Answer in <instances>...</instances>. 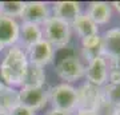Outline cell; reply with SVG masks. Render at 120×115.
Masks as SVG:
<instances>
[{"label":"cell","mask_w":120,"mask_h":115,"mask_svg":"<svg viewBox=\"0 0 120 115\" xmlns=\"http://www.w3.org/2000/svg\"><path fill=\"white\" fill-rule=\"evenodd\" d=\"M27 66L28 59L26 51L17 44L8 47L0 62V82L9 87L20 86Z\"/></svg>","instance_id":"cell-1"},{"label":"cell","mask_w":120,"mask_h":115,"mask_svg":"<svg viewBox=\"0 0 120 115\" xmlns=\"http://www.w3.org/2000/svg\"><path fill=\"white\" fill-rule=\"evenodd\" d=\"M43 26V39L47 40L53 48L65 47L69 43L71 35H72L71 24L55 16H51Z\"/></svg>","instance_id":"cell-2"},{"label":"cell","mask_w":120,"mask_h":115,"mask_svg":"<svg viewBox=\"0 0 120 115\" xmlns=\"http://www.w3.org/2000/svg\"><path fill=\"white\" fill-rule=\"evenodd\" d=\"M48 99L51 100L53 108L67 112H72L77 108V91L68 83L51 87L48 90Z\"/></svg>","instance_id":"cell-3"},{"label":"cell","mask_w":120,"mask_h":115,"mask_svg":"<svg viewBox=\"0 0 120 115\" xmlns=\"http://www.w3.org/2000/svg\"><path fill=\"white\" fill-rule=\"evenodd\" d=\"M56 74L65 82H76L86 72V66L76 55H68L60 59L56 64Z\"/></svg>","instance_id":"cell-4"},{"label":"cell","mask_w":120,"mask_h":115,"mask_svg":"<svg viewBox=\"0 0 120 115\" xmlns=\"http://www.w3.org/2000/svg\"><path fill=\"white\" fill-rule=\"evenodd\" d=\"M108 74H109V67H108L107 59L104 56H98L88 62L84 78L87 79V83L101 88L107 84Z\"/></svg>","instance_id":"cell-5"},{"label":"cell","mask_w":120,"mask_h":115,"mask_svg":"<svg viewBox=\"0 0 120 115\" xmlns=\"http://www.w3.org/2000/svg\"><path fill=\"white\" fill-rule=\"evenodd\" d=\"M51 9L47 3L43 1H27L24 4V9L20 19L23 23H31V24H44L51 17Z\"/></svg>","instance_id":"cell-6"},{"label":"cell","mask_w":120,"mask_h":115,"mask_svg":"<svg viewBox=\"0 0 120 115\" xmlns=\"http://www.w3.org/2000/svg\"><path fill=\"white\" fill-rule=\"evenodd\" d=\"M77 91V108L76 110L95 111L99 102L103 98V91L100 87L92 86L90 83H84Z\"/></svg>","instance_id":"cell-7"},{"label":"cell","mask_w":120,"mask_h":115,"mask_svg":"<svg viewBox=\"0 0 120 115\" xmlns=\"http://www.w3.org/2000/svg\"><path fill=\"white\" fill-rule=\"evenodd\" d=\"M28 63L36 64L40 67H45L47 64H49L53 60L55 56V48L52 47L51 44L41 39L40 42H38L36 44L31 46L26 52Z\"/></svg>","instance_id":"cell-8"},{"label":"cell","mask_w":120,"mask_h":115,"mask_svg":"<svg viewBox=\"0 0 120 115\" xmlns=\"http://www.w3.org/2000/svg\"><path fill=\"white\" fill-rule=\"evenodd\" d=\"M19 96H20V104L32 110L34 112L44 108L48 102V91H45L44 87L20 88Z\"/></svg>","instance_id":"cell-9"},{"label":"cell","mask_w":120,"mask_h":115,"mask_svg":"<svg viewBox=\"0 0 120 115\" xmlns=\"http://www.w3.org/2000/svg\"><path fill=\"white\" fill-rule=\"evenodd\" d=\"M20 32V24L15 19L0 15V44L3 47H11L17 44Z\"/></svg>","instance_id":"cell-10"},{"label":"cell","mask_w":120,"mask_h":115,"mask_svg":"<svg viewBox=\"0 0 120 115\" xmlns=\"http://www.w3.org/2000/svg\"><path fill=\"white\" fill-rule=\"evenodd\" d=\"M52 16L71 24L82 13V4L79 1H56L52 5Z\"/></svg>","instance_id":"cell-11"},{"label":"cell","mask_w":120,"mask_h":115,"mask_svg":"<svg viewBox=\"0 0 120 115\" xmlns=\"http://www.w3.org/2000/svg\"><path fill=\"white\" fill-rule=\"evenodd\" d=\"M43 39V30L38 24H31V23H23L20 24V32H19V40L17 46L20 48H28L31 46L36 44Z\"/></svg>","instance_id":"cell-12"},{"label":"cell","mask_w":120,"mask_h":115,"mask_svg":"<svg viewBox=\"0 0 120 115\" xmlns=\"http://www.w3.org/2000/svg\"><path fill=\"white\" fill-rule=\"evenodd\" d=\"M103 40V56L108 59H116L120 56V28H111L101 36Z\"/></svg>","instance_id":"cell-13"},{"label":"cell","mask_w":120,"mask_h":115,"mask_svg":"<svg viewBox=\"0 0 120 115\" xmlns=\"http://www.w3.org/2000/svg\"><path fill=\"white\" fill-rule=\"evenodd\" d=\"M87 15L96 26H103L111 20L112 7L105 1H92L88 5Z\"/></svg>","instance_id":"cell-14"},{"label":"cell","mask_w":120,"mask_h":115,"mask_svg":"<svg viewBox=\"0 0 120 115\" xmlns=\"http://www.w3.org/2000/svg\"><path fill=\"white\" fill-rule=\"evenodd\" d=\"M44 83H45L44 67L28 63L20 87L22 88H38V87H43Z\"/></svg>","instance_id":"cell-15"},{"label":"cell","mask_w":120,"mask_h":115,"mask_svg":"<svg viewBox=\"0 0 120 115\" xmlns=\"http://www.w3.org/2000/svg\"><path fill=\"white\" fill-rule=\"evenodd\" d=\"M71 28H73L75 32L82 39L88 38V36H94V35H99V27L91 20L87 13H83V12L71 23Z\"/></svg>","instance_id":"cell-16"},{"label":"cell","mask_w":120,"mask_h":115,"mask_svg":"<svg viewBox=\"0 0 120 115\" xmlns=\"http://www.w3.org/2000/svg\"><path fill=\"white\" fill-rule=\"evenodd\" d=\"M20 104L19 91L15 87H9L0 82V111H9Z\"/></svg>","instance_id":"cell-17"},{"label":"cell","mask_w":120,"mask_h":115,"mask_svg":"<svg viewBox=\"0 0 120 115\" xmlns=\"http://www.w3.org/2000/svg\"><path fill=\"white\" fill-rule=\"evenodd\" d=\"M83 55L88 62L98 56H103V40L100 35H94L82 39Z\"/></svg>","instance_id":"cell-18"},{"label":"cell","mask_w":120,"mask_h":115,"mask_svg":"<svg viewBox=\"0 0 120 115\" xmlns=\"http://www.w3.org/2000/svg\"><path fill=\"white\" fill-rule=\"evenodd\" d=\"M24 4V1H0V15L16 20V17L22 16Z\"/></svg>","instance_id":"cell-19"},{"label":"cell","mask_w":120,"mask_h":115,"mask_svg":"<svg viewBox=\"0 0 120 115\" xmlns=\"http://www.w3.org/2000/svg\"><path fill=\"white\" fill-rule=\"evenodd\" d=\"M101 91H103V96L108 102L120 108V82L108 83L104 87H101Z\"/></svg>","instance_id":"cell-20"},{"label":"cell","mask_w":120,"mask_h":115,"mask_svg":"<svg viewBox=\"0 0 120 115\" xmlns=\"http://www.w3.org/2000/svg\"><path fill=\"white\" fill-rule=\"evenodd\" d=\"M8 114L9 115H35V112L32 110H30V108H27V107L19 104V106H16L15 108H12Z\"/></svg>","instance_id":"cell-21"},{"label":"cell","mask_w":120,"mask_h":115,"mask_svg":"<svg viewBox=\"0 0 120 115\" xmlns=\"http://www.w3.org/2000/svg\"><path fill=\"white\" fill-rule=\"evenodd\" d=\"M45 115H72V112L61 111V110H57V108H52V110H49Z\"/></svg>","instance_id":"cell-22"},{"label":"cell","mask_w":120,"mask_h":115,"mask_svg":"<svg viewBox=\"0 0 120 115\" xmlns=\"http://www.w3.org/2000/svg\"><path fill=\"white\" fill-rule=\"evenodd\" d=\"M111 62H112V67L111 68H113V70H116V71L120 72V56H117L116 59L111 60Z\"/></svg>","instance_id":"cell-23"},{"label":"cell","mask_w":120,"mask_h":115,"mask_svg":"<svg viewBox=\"0 0 120 115\" xmlns=\"http://www.w3.org/2000/svg\"><path fill=\"white\" fill-rule=\"evenodd\" d=\"M76 115H96V112L87 110H76Z\"/></svg>","instance_id":"cell-24"},{"label":"cell","mask_w":120,"mask_h":115,"mask_svg":"<svg viewBox=\"0 0 120 115\" xmlns=\"http://www.w3.org/2000/svg\"><path fill=\"white\" fill-rule=\"evenodd\" d=\"M111 7H113V8L120 13V1H113V3L111 4Z\"/></svg>","instance_id":"cell-25"},{"label":"cell","mask_w":120,"mask_h":115,"mask_svg":"<svg viewBox=\"0 0 120 115\" xmlns=\"http://www.w3.org/2000/svg\"><path fill=\"white\" fill-rule=\"evenodd\" d=\"M0 115H9L8 112H5V111H0Z\"/></svg>","instance_id":"cell-26"},{"label":"cell","mask_w":120,"mask_h":115,"mask_svg":"<svg viewBox=\"0 0 120 115\" xmlns=\"http://www.w3.org/2000/svg\"><path fill=\"white\" fill-rule=\"evenodd\" d=\"M3 50H4V47H3V46H1V44H0V52L3 51Z\"/></svg>","instance_id":"cell-27"},{"label":"cell","mask_w":120,"mask_h":115,"mask_svg":"<svg viewBox=\"0 0 120 115\" xmlns=\"http://www.w3.org/2000/svg\"><path fill=\"white\" fill-rule=\"evenodd\" d=\"M116 115H120V108H117V114Z\"/></svg>","instance_id":"cell-28"}]
</instances>
